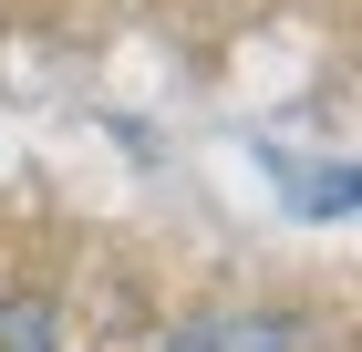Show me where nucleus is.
<instances>
[{
    "instance_id": "f257e3e1",
    "label": "nucleus",
    "mask_w": 362,
    "mask_h": 352,
    "mask_svg": "<svg viewBox=\"0 0 362 352\" xmlns=\"http://www.w3.org/2000/svg\"><path fill=\"white\" fill-rule=\"evenodd\" d=\"M187 352H300V331L279 322V311H238V322H218V331H197Z\"/></svg>"
},
{
    "instance_id": "f03ea898",
    "label": "nucleus",
    "mask_w": 362,
    "mask_h": 352,
    "mask_svg": "<svg viewBox=\"0 0 362 352\" xmlns=\"http://www.w3.org/2000/svg\"><path fill=\"white\" fill-rule=\"evenodd\" d=\"M176 352H187V342H176Z\"/></svg>"
}]
</instances>
